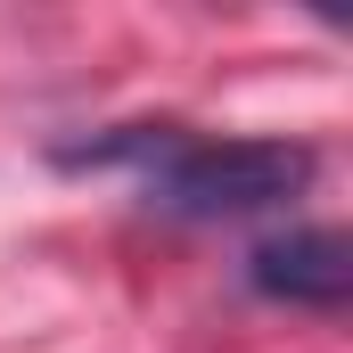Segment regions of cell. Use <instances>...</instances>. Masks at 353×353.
<instances>
[{"mask_svg":"<svg viewBox=\"0 0 353 353\" xmlns=\"http://www.w3.org/2000/svg\"><path fill=\"white\" fill-rule=\"evenodd\" d=\"M99 157H132L148 173V205H165L181 222L271 214V205L304 197V181H312V148L304 140H205V132H173V123L107 140Z\"/></svg>","mask_w":353,"mask_h":353,"instance_id":"6da1fadb","label":"cell"},{"mask_svg":"<svg viewBox=\"0 0 353 353\" xmlns=\"http://www.w3.org/2000/svg\"><path fill=\"white\" fill-rule=\"evenodd\" d=\"M247 279L263 288L271 304H296V312H337L353 296V247L337 230H279L247 255Z\"/></svg>","mask_w":353,"mask_h":353,"instance_id":"7a4b0ae2","label":"cell"}]
</instances>
